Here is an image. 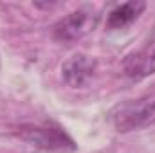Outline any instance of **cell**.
Here are the masks:
<instances>
[{
	"label": "cell",
	"instance_id": "1",
	"mask_svg": "<svg viewBox=\"0 0 155 153\" xmlns=\"http://www.w3.org/2000/svg\"><path fill=\"white\" fill-rule=\"evenodd\" d=\"M108 119L117 132L126 133L155 124V92L116 105Z\"/></svg>",
	"mask_w": 155,
	"mask_h": 153
},
{
	"label": "cell",
	"instance_id": "2",
	"mask_svg": "<svg viewBox=\"0 0 155 153\" xmlns=\"http://www.w3.org/2000/svg\"><path fill=\"white\" fill-rule=\"evenodd\" d=\"M20 139L45 151L72 153L76 151V142L72 137L58 124H22L16 132Z\"/></svg>",
	"mask_w": 155,
	"mask_h": 153
},
{
	"label": "cell",
	"instance_id": "3",
	"mask_svg": "<svg viewBox=\"0 0 155 153\" xmlns=\"http://www.w3.org/2000/svg\"><path fill=\"white\" fill-rule=\"evenodd\" d=\"M96 24V13L88 7L67 15L54 25V38L58 41H76L85 36Z\"/></svg>",
	"mask_w": 155,
	"mask_h": 153
},
{
	"label": "cell",
	"instance_id": "4",
	"mask_svg": "<svg viewBox=\"0 0 155 153\" xmlns=\"http://www.w3.org/2000/svg\"><path fill=\"white\" fill-rule=\"evenodd\" d=\"M124 74L132 79H143L155 74V41H148L143 49L128 54L123 63Z\"/></svg>",
	"mask_w": 155,
	"mask_h": 153
},
{
	"label": "cell",
	"instance_id": "5",
	"mask_svg": "<svg viewBox=\"0 0 155 153\" xmlns=\"http://www.w3.org/2000/svg\"><path fill=\"white\" fill-rule=\"evenodd\" d=\"M96 72V61L90 60L85 54H76L71 60H67L61 67V76L63 81L69 86H83L87 85V81L94 76Z\"/></svg>",
	"mask_w": 155,
	"mask_h": 153
},
{
	"label": "cell",
	"instance_id": "6",
	"mask_svg": "<svg viewBox=\"0 0 155 153\" xmlns=\"http://www.w3.org/2000/svg\"><path fill=\"white\" fill-rule=\"evenodd\" d=\"M146 9L144 2H124L116 5L110 13H108V20H107V27L110 31H119V29H126L128 25H132L141 13Z\"/></svg>",
	"mask_w": 155,
	"mask_h": 153
}]
</instances>
